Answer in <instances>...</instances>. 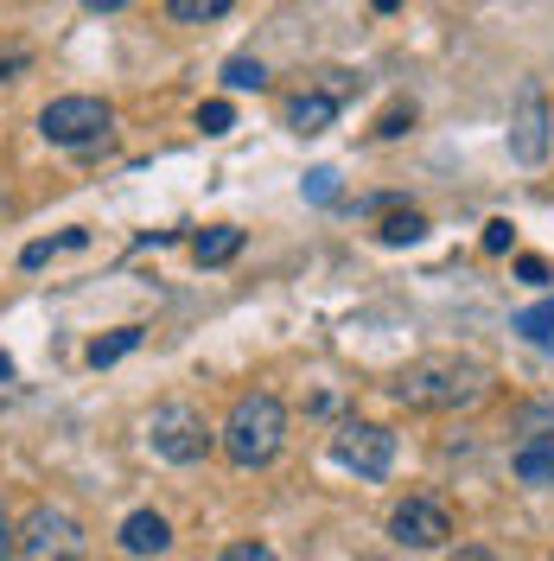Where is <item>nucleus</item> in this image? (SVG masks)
<instances>
[{"mask_svg": "<svg viewBox=\"0 0 554 561\" xmlns=\"http://www.w3.org/2000/svg\"><path fill=\"white\" fill-rule=\"evenodd\" d=\"M223 83H230V90H268V65H262V58H230V65H223Z\"/></svg>", "mask_w": 554, "mask_h": 561, "instance_id": "nucleus-17", "label": "nucleus"}, {"mask_svg": "<svg viewBox=\"0 0 554 561\" xmlns=\"http://www.w3.org/2000/svg\"><path fill=\"white\" fill-rule=\"evenodd\" d=\"M370 7H377V13H395V7H402V0H370Z\"/></svg>", "mask_w": 554, "mask_h": 561, "instance_id": "nucleus-30", "label": "nucleus"}, {"mask_svg": "<svg viewBox=\"0 0 554 561\" xmlns=\"http://www.w3.org/2000/svg\"><path fill=\"white\" fill-rule=\"evenodd\" d=\"M135 345H140V325H115L108 339H96V345H90V364H96V370H108V364H122Z\"/></svg>", "mask_w": 554, "mask_h": 561, "instance_id": "nucleus-15", "label": "nucleus"}, {"mask_svg": "<svg viewBox=\"0 0 554 561\" xmlns=\"http://www.w3.org/2000/svg\"><path fill=\"white\" fill-rule=\"evenodd\" d=\"M7 377H13V357H7V351H0V383H7Z\"/></svg>", "mask_w": 554, "mask_h": 561, "instance_id": "nucleus-29", "label": "nucleus"}, {"mask_svg": "<svg viewBox=\"0 0 554 561\" xmlns=\"http://www.w3.org/2000/svg\"><path fill=\"white\" fill-rule=\"evenodd\" d=\"M198 128L205 135H230L236 128V108L223 103V96H210V103H198Z\"/></svg>", "mask_w": 554, "mask_h": 561, "instance_id": "nucleus-19", "label": "nucleus"}, {"mask_svg": "<svg viewBox=\"0 0 554 561\" xmlns=\"http://www.w3.org/2000/svg\"><path fill=\"white\" fill-rule=\"evenodd\" d=\"M122 549H128V556H166V549H173V524H166V517H160V511H135V517H128V524H122Z\"/></svg>", "mask_w": 554, "mask_h": 561, "instance_id": "nucleus-10", "label": "nucleus"}, {"mask_svg": "<svg viewBox=\"0 0 554 561\" xmlns=\"http://www.w3.org/2000/svg\"><path fill=\"white\" fill-rule=\"evenodd\" d=\"M517 275L529 280V287H549V262H542V255H517Z\"/></svg>", "mask_w": 554, "mask_h": 561, "instance_id": "nucleus-24", "label": "nucleus"}, {"mask_svg": "<svg viewBox=\"0 0 554 561\" xmlns=\"http://www.w3.org/2000/svg\"><path fill=\"white\" fill-rule=\"evenodd\" d=\"M408 128H415V103H395V108H382V122H377V135H382V140L408 135Z\"/></svg>", "mask_w": 554, "mask_h": 561, "instance_id": "nucleus-20", "label": "nucleus"}, {"mask_svg": "<svg viewBox=\"0 0 554 561\" xmlns=\"http://www.w3.org/2000/svg\"><path fill=\"white\" fill-rule=\"evenodd\" d=\"M223 454H230V466H243V472H255V466H268V459L280 454V440H287V409H280L275 389H243L236 402H230V421H223Z\"/></svg>", "mask_w": 554, "mask_h": 561, "instance_id": "nucleus-2", "label": "nucleus"}, {"mask_svg": "<svg viewBox=\"0 0 554 561\" xmlns=\"http://www.w3.org/2000/svg\"><path fill=\"white\" fill-rule=\"evenodd\" d=\"M90 13H122V7H135V0H83Z\"/></svg>", "mask_w": 554, "mask_h": 561, "instance_id": "nucleus-27", "label": "nucleus"}, {"mask_svg": "<svg viewBox=\"0 0 554 561\" xmlns=\"http://www.w3.org/2000/svg\"><path fill=\"white\" fill-rule=\"evenodd\" d=\"M192 255H198V268H223V262L243 255V230L236 224H210V230L192 237Z\"/></svg>", "mask_w": 554, "mask_h": 561, "instance_id": "nucleus-11", "label": "nucleus"}, {"mask_svg": "<svg viewBox=\"0 0 554 561\" xmlns=\"http://www.w3.org/2000/svg\"><path fill=\"white\" fill-rule=\"evenodd\" d=\"M307 192H312V198H332V192H338V173H332V167L307 173Z\"/></svg>", "mask_w": 554, "mask_h": 561, "instance_id": "nucleus-26", "label": "nucleus"}, {"mask_svg": "<svg viewBox=\"0 0 554 561\" xmlns=\"http://www.w3.org/2000/svg\"><path fill=\"white\" fill-rule=\"evenodd\" d=\"M332 459L345 472H357V479H389L395 472V434L382 421H345L332 434Z\"/></svg>", "mask_w": 554, "mask_h": 561, "instance_id": "nucleus-6", "label": "nucleus"}, {"mask_svg": "<svg viewBox=\"0 0 554 561\" xmlns=\"http://www.w3.org/2000/svg\"><path fill=\"white\" fill-rule=\"evenodd\" d=\"M147 447L166 459V466H198L217 447V434H210V421L192 402H160L153 421H147Z\"/></svg>", "mask_w": 554, "mask_h": 561, "instance_id": "nucleus-3", "label": "nucleus"}, {"mask_svg": "<svg viewBox=\"0 0 554 561\" xmlns=\"http://www.w3.org/2000/svg\"><path fill=\"white\" fill-rule=\"evenodd\" d=\"M517 332L529 345H554V300H535L529 313H517Z\"/></svg>", "mask_w": 554, "mask_h": 561, "instance_id": "nucleus-16", "label": "nucleus"}, {"mask_svg": "<svg viewBox=\"0 0 554 561\" xmlns=\"http://www.w3.org/2000/svg\"><path fill=\"white\" fill-rule=\"evenodd\" d=\"M236 0H166V20L173 26H210V20H223Z\"/></svg>", "mask_w": 554, "mask_h": 561, "instance_id": "nucleus-13", "label": "nucleus"}, {"mask_svg": "<svg viewBox=\"0 0 554 561\" xmlns=\"http://www.w3.org/2000/svg\"><path fill=\"white\" fill-rule=\"evenodd\" d=\"M510 243H517V230H510V217H490V224H485V249H490V255H504Z\"/></svg>", "mask_w": 554, "mask_h": 561, "instance_id": "nucleus-21", "label": "nucleus"}, {"mask_svg": "<svg viewBox=\"0 0 554 561\" xmlns=\"http://www.w3.org/2000/svg\"><path fill=\"white\" fill-rule=\"evenodd\" d=\"M389 536H395L402 549H440V542L452 536V511L434 504V497H408V504H395Z\"/></svg>", "mask_w": 554, "mask_h": 561, "instance_id": "nucleus-8", "label": "nucleus"}, {"mask_svg": "<svg viewBox=\"0 0 554 561\" xmlns=\"http://www.w3.org/2000/svg\"><path fill=\"white\" fill-rule=\"evenodd\" d=\"M20 556V529H13V517H7V504H0V561Z\"/></svg>", "mask_w": 554, "mask_h": 561, "instance_id": "nucleus-25", "label": "nucleus"}, {"mask_svg": "<svg viewBox=\"0 0 554 561\" xmlns=\"http://www.w3.org/2000/svg\"><path fill=\"white\" fill-rule=\"evenodd\" d=\"M549 128H554V108H549V96L529 83L517 96V115H510V160L542 167V160H549Z\"/></svg>", "mask_w": 554, "mask_h": 561, "instance_id": "nucleus-7", "label": "nucleus"}, {"mask_svg": "<svg viewBox=\"0 0 554 561\" xmlns=\"http://www.w3.org/2000/svg\"><path fill=\"white\" fill-rule=\"evenodd\" d=\"M223 561H280V556L268 549V542H230V549H223Z\"/></svg>", "mask_w": 554, "mask_h": 561, "instance_id": "nucleus-23", "label": "nucleus"}, {"mask_svg": "<svg viewBox=\"0 0 554 561\" xmlns=\"http://www.w3.org/2000/svg\"><path fill=\"white\" fill-rule=\"evenodd\" d=\"M345 96H350V83L338 77V70H332V83H319V90H300V96L287 103V128H293V135H325V128L338 122Z\"/></svg>", "mask_w": 554, "mask_h": 561, "instance_id": "nucleus-9", "label": "nucleus"}, {"mask_svg": "<svg viewBox=\"0 0 554 561\" xmlns=\"http://www.w3.org/2000/svg\"><path fill=\"white\" fill-rule=\"evenodd\" d=\"M517 479L522 485H554V440H529V447H522Z\"/></svg>", "mask_w": 554, "mask_h": 561, "instance_id": "nucleus-12", "label": "nucleus"}, {"mask_svg": "<svg viewBox=\"0 0 554 561\" xmlns=\"http://www.w3.org/2000/svg\"><path fill=\"white\" fill-rule=\"evenodd\" d=\"M83 524L70 517L65 504H33V517L20 524V561H83Z\"/></svg>", "mask_w": 554, "mask_h": 561, "instance_id": "nucleus-5", "label": "nucleus"}, {"mask_svg": "<svg viewBox=\"0 0 554 561\" xmlns=\"http://www.w3.org/2000/svg\"><path fill=\"white\" fill-rule=\"evenodd\" d=\"M549 561H554V556H549Z\"/></svg>", "mask_w": 554, "mask_h": 561, "instance_id": "nucleus-31", "label": "nucleus"}, {"mask_svg": "<svg viewBox=\"0 0 554 561\" xmlns=\"http://www.w3.org/2000/svg\"><path fill=\"white\" fill-rule=\"evenodd\" d=\"M26 65H33V51H26V45H7V51H0V83H13Z\"/></svg>", "mask_w": 554, "mask_h": 561, "instance_id": "nucleus-22", "label": "nucleus"}, {"mask_svg": "<svg viewBox=\"0 0 554 561\" xmlns=\"http://www.w3.org/2000/svg\"><path fill=\"white\" fill-rule=\"evenodd\" d=\"M452 561H497V556H490V549H459Z\"/></svg>", "mask_w": 554, "mask_h": 561, "instance_id": "nucleus-28", "label": "nucleus"}, {"mask_svg": "<svg viewBox=\"0 0 554 561\" xmlns=\"http://www.w3.org/2000/svg\"><path fill=\"white\" fill-rule=\"evenodd\" d=\"M382 243L389 249H402V243H420V237H427V217H420V210H389V217H382V230H377Z\"/></svg>", "mask_w": 554, "mask_h": 561, "instance_id": "nucleus-14", "label": "nucleus"}, {"mask_svg": "<svg viewBox=\"0 0 554 561\" xmlns=\"http://www.w3.org/2000/svg\"><path fill=\"white\" fill-rule=\"evenodd\" d=\"M108 128H115V108L103 96H51L38 108V135L51 147H96L108 140Z\"/></svg>", "mask_w": 554, "mask_h": 561, "instance_id": "nucleus-4", "label": "nucleus"}, {"mask_svg": "<svg viewBox=\"0 0 554 561\" xmlns=\"http://www.w3.org/2000/svg\"><path fill=\"white\" fill-rule=\"evenodd\" d=\"M58 249H83V230H65V237H51V243H26V255H20V262H26V268H45Z\"/></svg>", "mask_w": 554, "mask_h": 561, "instance_id": "nucleus-18", "label": "nucleus"}, {"mask_svg": "<svg viewBox=\"0 0 554 561\" xmlns=\"http://www.w3.org/2000/svg\"><path fill=\"white\" fill-rule=\"evenodd\" d=\"M395 402L402 409H427V415H452V409H472L485 402L490 370L478 357H452V351H434V357H415L402 377H395Z\"/></svg>", "mask_w": 554, "mask_h": 561, "instance_id": "nucleus-1", "label": "nucleus"}]
</instances>
